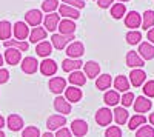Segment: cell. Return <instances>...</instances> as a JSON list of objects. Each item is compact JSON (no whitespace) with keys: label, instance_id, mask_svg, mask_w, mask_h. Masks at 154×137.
I'll use <instances>...</instances> for the list:
<instances>
[{"label":"cell","instance_id":"6da1fadb","mask_svg":"<svg viewBox=\"0 0 154 137\" xmlns=\"http://www.w3.org/2000/svg\"><path fill=\"white\" fill-rule=\"evenodd\" d=\"M43 20V16H42V11L40 9H29L26 11L25 14V23L29 25V26H40V23Z\"/></svg>","mask_w":154,"mask_h":137},{"label":"cell","instance_id":"7a4b0ae2","mask_svg":"<svg viewBox=\"0 0 154 137\" xmlns=\"http://www.w3.org/2000/svg\"><path fill=\"white\" fill-rule=\"evenodd\" d=\"M66 125V117L65 116H60V114H54V116H49L46 120V128L49 131H57L60 128H63Z\"/></svg>","mask_w":154,"mask_h":137},{"label":"cell","instance_id":"3957f363","mask_svg":"<svg viewBox=\"0 0 154 137\" xmlns=\"http://www.w3.org/2000/svg\"><path fill=\"white\" fill-rule=\"evenodd\" d=\"M12 34H14V37H16L17 40L25 42V39L29 37V28H28V25L25 23V22H16L14 26H12Z\"/></svg>","mask_w":154,"mask_h":137},{"label":"cell","instance_id":"277c9868","mask_svg":"<svg viewBox=\"0 0 154 137\" xmlns=\"http://www.w3.org/2000/svg\"><path fill=\"white\" fill-rule=\"evenodd\" d=\"M133 106H134V111H136V113L143 114V113H148V111L151 109L152 102L149 100L148 97L139 96V97H136V99H134V103H133Z\"/></svg>","mask_w":154,"mask_h":137},{"label":"cell","instance_id":"5b68a950","mask_svg":"<svg viewBox=\"0 0 154 137\" xmlns=\"http://www.w3.org/2000/svg\"><path fill=\"white\" fill-rule=\"evenodd\" d=\"M74 40V34L72 35H63V34H53L51 37V45L56 49H63L69 45V42Z\"/></svg>","mask_w":154,"mask_h":137},{"label":"cell","instance_id":"8992f818","mask_svg":"<svg viewBox=\"0 0 154 137\" xmlns=\"http://www.w3.org/2000/svg\"><path fill=\"white\" fill-rule=\"evenodd\" d=\"M68 59H80L85 54V46L82 42H72L66 46Z\"/></svg>","mask_w":154,"mask_h":137},{"label":"cell","instance_id":"52a82bcc","mask_svg":"<svg viewBox=\"0 0 154 137\" xmlns=\"http://www.w3.org/2000/svg\"><path fill=\"white\" fill-rule=\"evenodd\" d=\"M125 25L126 28H131V31H134L136 28H139L142 25V16L137 11H130L125 16Z\"/></svg>","mask_w":154,"mask_h":137},{"label":"cell","instance_id":"ba28073f","mask_svg":"<svg viewBox=\"0 0 154 137\" xmlns=\"http://www.w3.org/2000/svg\"><path fill=\"white\" fill-rule=\"evenodd\" d=\"M96 122L99 123L100 126H108L109 123L112 122V113H111L108 108L97 109V113H96Z\"/></svg>","mask_w":154,"mask_h":137},{"label":"cell","instance_id":"9c48e42d","mask_svg":"<svg viewBox=\"0 0 154 137\" xmlns=\"http://www.w3.org/2000/svg\"><path fill=\"white\" fill-rule=\"evenodd\" d=\"M83 74L86 76V79H94V77H99L100 74V65L94 60H89L86 63H83Z\"/></svg>","mask_w":154,"mask_h":137},{"label":"cell","instance_id":"30bf717a","mask_svg":"<svg viewBox=\"0 0 154 137\" xmlns=\"http://www.w3.org/2000/svg\"><path fill=\"white\" fill-rule=\"evenodd\" d=\"M48 86H49V91L51 93H54V94H60V93H63L66 90V80L63 79V77H53L49 80V83H48Z\"/></svg>","mask_w":154,"mask_h":137},{"label":"cell","instance_id":"8fae6325","mask_svg":"<svg viewBox=\"0 0 154 137\" xmlns=\"http://www.w3.org/2000/svg\"><path fill=\"white\" fill-rule=\"evenodd\" d=\"M71 132L75 137H83L88 132V123L85 120H82V119L72 120V123H71Z\"/></svg>","mask_w":154,"mask_h":137},{"label":"cell","instance_id":"7c38bea8","mask_svg":"<svg viewBox=\"0 0 154 137\" xmlns=\"http://www.w3.org/2000/svg\"><path fill=\"white\" fill-rule=\"evenodd\" d=\"M59 16L60 17H65V19H69V20H74V19H79L80 17V12L79 9H75L72 6H68V5H59Z\"/></svg>","mask_w":154,"mask_h":137},{"label":"cell","instance_id":"4fadbf2b","mask_svg":"<svg viewBox=\"0 0 154 137\" xmlns=\"http://www.w3.org/2000/svg\"><path fill=\"white\" fill-rule=\"evenodd\" d=\"M38 68H40V72L43 76H54L57 72V63L53 59H43V62L38 65Z\"/></svg>","mask_w":154,"mask_h":137},{"label":"cell","instance_id":"5bb4252c","mask_svg":"<svg viewBox=\"0 0 154 137\" xmlns=\"http://www.w3.org/2000/svg\"><path fill=\"white\" fill-rule=\"evenodd\" d=\"M20 66H22V71H23L25 74H34V72H37V69H38V62H37V59H34V57H25V59L22 60Z\"/></svg>","mask_w":154,"mask_h":137},{"label":"cell","instance_id":"9a60e30c","mask_svg":"<svg viewBox=\"0 0 154 137\" xmlns=\"http://www.w3.org/2000/svg\"><path fill=\"white\" fill-rule=\"evenodd\" d=\"M54 108H56L57 113H60V114H69L71 109H72L71 103L66 100L65 97H62V96H57V97H56V100H54Z\"/></svg>","mask_w":154,"mask_h":137},{"label":"cell","instance_id":"2e32d148","mask_svg":"<svg viewBox=\"0 0 154 137\" xmlns=\"http://www.w3.org/2000/svg\"><path fill=\"white\" fill-rule=\"evenodd\" d=\"M82 97H83V93H82V90H79V86L71 85L69 88L65 90V99L69 103H75V102L82 100Z\"/></svg>","mask_w":154,"mask_h":137},{"label":"cell","instance_id":"e0dca14e","mask_svg":"<svg viewBox=\"0 0 154 137\" xmlns=\"http://www.w3.org/2000/svg\"><path fill=\"white\" fill-rule=\"evenodd\" d=\"M3 59L6 60L8 65H19L22 60V53L16 48H6V53H5Z\"/></svg>","mask_w":154,"mask_h":137},{"label":"cell","instance_id":"ac0fdd59","mask_svg":"<svg viewBox=\"0 0 154 137\" xmlns=\"http://www.w3.org/2000/svg\"><path fill=\"white\" fill-rule=\"evenodd\" d=\"M82 60L80 59H65L62 62V69L65 72H74V71H79L82 68Z\"/></svg>","mask_w":154,"mask_h":137},{"label":"cell","instance_id":"d6986e66","mask_svg":"<svg viewBox=\"0 0 154 137\" xmlns=\"http://www.w3.org/2000/svg\"><path fill=\"white\" fill-rule=\"evenodd\" d=\"M126 65L133 69H137V68H142L145 63H143V59L137 54V51H130L126 54Z\"/></svg>","mask_w":154,"mask_h":137},{"label":"cell","instance_id":"ffe728a7","mask_svg":"<svg viewBox=\"0 0 154 137\" xmlns=\"http://www.w3.org/2000/svg\"><path fill=\"white\" fill-rule=\"evenodd\" d=\"M137 54L142 57L143 60H151L154 59V45L148 43V42H143V43H139V51Z\"/></svg>","mask_w":154,"mask_h":137},{"label":"cell","instance_id":"44dd1931","mask_svg":"<svg viewBox=\"0 0 154 137\" xmlns=\"http://www.w3.org/2000/svg\"><path fill=\"white\" fill-rule=\"evenodd\" d=\"M59 23H60V16L57 12H51V14L45 16V28L46 31L54 32L59 28Z\"/></svg>","mask_w":154,"mask_h":137},{"label":"cell","instance_id":"7402d4cb","mask_svg":"<svg viewBox=\"0 0 154 137\" xmlns=\"http://www.w3.org/2000/svg\"><path fill=\"white\" fill-rule=\"evenodd\" d=\"M145 79H146V74H145L143 69H140V68H137V69H131L130 80H131V85H133V86L139 88L140 85H143Z\"/></svg>","mask_w":154,"mask_h":137},{"label":"cell","instance_id":"603a6c76","mask_svg":"<svg viewBox=\"0 0 154 137\" xmlns=\"http://www.w3.org/2000/svg\"><path fill=\"white\" fill-rule=\"evenodd\" d=\"M59 34H63V35H72L74 31H75V23L69 19H63L60 20L59 23Z\"/></svg>","mask_w":154,"mask_h":137},{"label":"cell","instance_id":"cb8c5ba5","mask_svg":"<svg viewBox=\"0 0 154 137\" xmlns=\"http://www.w3.org/2000/svg\"><path fill=\"white\" fill-rule=\"evenodd\" d=\"M46 35H48V31L42 26H35L32 28V31L29 32V42L32 43H40L46 39Z\"/></svg>","mask_w":154,"mask_h":137},{"label":"cell","instance_id":"d4e9b609","mask_svg":"<svg viewBox=\"0 0 154 137\" xmlns=\"http://www.w3.org/2000/svg\"><path fill=\"white\" fill-rule=\"evenodd\" d=\"M112 119L116 120V123L119 125H125L128 122V111L123 106H116L114 108V113H112Z\"/></svg>","mask_w":154,"mask_h":137},{"label":"cell","instance_id":"484cf974","mask_svg":"<svg viewBox=\"0 0 154 137\" xmlns=\"http://www.w3.org/2000/svg\"><path fill=\"white\" fill-rule=\"evenodd\" d=\"M6 123H8V128L11 131H20L23 128V119L19 114H9Z\"/></svg>","mask_w":154,"mask_h":137},{"label":"cell","instance_id":"4316f807","mask_svg":"<svg viewBox=\"0 0 154 137\" xmlns=\"http://www.w3.org/2000/svg\"><path fill=\"white\" fill-rule=\"evenodd\" d=\"M112 85H114V88H116L117 93H128V90H130V80H128V77H125V76L116 77Z\"/></svg>","mask_w":154,"mask_h":137},{"label":"cell","instance_id":"83f0119b","mask_svg":"<svg viewBox=\"0 0 154 137\" xmlns=\"http://www.w3.org/2000/svg\"><path fill=\"white\" fill-rule=\"evenodd\" d=\"M51 51H53V45H51V42H46V40L37 43V46H35L37 56H40L43 59H48V56L51 54Z\"/></svg>","mask_w":154,"mask_h":137},{"label":"cell","instance_id":"f1b7e54d","mask_svg":"<svg viewBox=\"0 0 154 137\" xmlns=\"http://www.w3.org/2000/svg\"><path fill=\"white\" fill-rule=\"evenodd\" d=\"M111 85H112V80H111L109 74H102V76H99L96 79V86H97V90H100V91H106Z\"/></svg>","mask_w":154,"mask_h":137},{"label":"cell","instance_id":"f546056e","mask_svg":"<svg viewBox=\"0 0 154 137\" xmlns=\"http://www.w3.org/2000/svg\"><path fill=\"white\" fill-rule=\"evenodd\" d=\"M69 83L72 86H83L86 83V76L82 71H74L69 74Z\"/></svg>","mask_w":154,"mask_h":137},{"label":"cell","instance_id":"4dcf8cb0","mask_svg":"<svg viewBox=\"0 0 154 137\" xmlns=\"http://www.w3.org/2000/svg\"><path fill=\"white\" fill-rule=\"evenodd\" d=\"M12 35V25L8 20L0 22V39L2 40H9V37Z\"/></svg>","mask_w":154,"mask_h":137},{"label":"cell","instance_id":"1f68e13d","mask_svg":"<svg viewBox=\"0 0 154 137\" xmlns=\"http://www.w3.org/2000/svg\"><path fill=\"white\" fill-rule=\"evenodd\" d=\"M103 100H105V103L108 106H116V105L120 102V96H119V93L116 91V90H109V91L105 93Z\"/></svg>","mask_w":154,"mask_h":137},{"label":"cell","instance_id":"d6a6232c","mask_svg":"<svg viewBox=\"0 0 154 137\" xmlns=\"http://www.w3.org/2000/svg\"><path fill=\"white\" fill-rule=\"evenodd\" d=\"M145 123H146V117L145 116L136 114V116H133L130 120H128V128H130V129H137L139 126L145 125Z\"/></svg>","mask_w":154,"mask_h":137},{"label":"cell","instance_id":"836d02e7","mask_svg":"<svg viewBox=\"0 0 154 137\" xmlns=\"http://www.w3.org/2000/svg\"><path fill=\"white\" fill-rule=\"evenodd\" d=\"M3 46L5 48H16L19 51H28L29 43L28 42H20V40H6V42H3Z\"/></svg>","mask_w":154,"mask_h":137},{"label":"cell","instance_id":"e575fe53","mask_svg":"<svg viewBox=\"0 0 154 137\" xmlns=\"http://www.w3.org/2000/svg\"><path fill=\"white\" fill-rule=\"evenodd\" d=\"M154 25V11L148 9L143 12V17H142V28L143 29H151Z\"/></svg>","mask_w":154,"mask_h":137},{"label":"cell","instance_id":"d590c367","mask_svg":"<svg viewBox=\"0 0 154 137\" xmlns=\"http://www.w3.org/2000/svg\"><path fill=\"white\" fill-rule=\"evenodd\" d=\"M125 39H126V42L130 43V45H139L140 40H142V32L137 31V29H134V31H128Z\"/></svg>","mask_w":154,"mask_h":137},{"label":"cell","instance_id":"8d00e7d4","mask_svg":"<svg viewBox=\"0 0 154 137\" xmlns=\"http://www.w3.org/2000/svg\"><path fill=\"white\" fill-rule=\"evenodd\" d=\"M125 12H126V8L123 3H114L111 6V16L114 19H122L125 16Z\"/></svg>","mask_w":154,"mask_h":137},{"label":"cell","instance_id":"74e56055","mask_svg":"<svg viewBox=\"0 0 154 137\" xmlns=\"http://www.w3.org/2000/svg\"><path fill=\"white\" fill-rule=\"evenodd\" d=\"M136 137H154V128L148 125H142L136 131Z\"/></svg>","mask_w":154,"mask_h":137},{"label":"cell","instance_id":"f35d334b","mask_svg":"<svg viewBox=\"0 0 154 137\" xmlns=\"http://www.w3.org/2000/svg\"><path fill=\"white\" fill-rule=\"evenodd\" d=\"M59 6V2L57 0H43L42 3V11L48 12V14H51V12H54Z\"/></svg>","mask_w":154,"mask_h":137},{"label":"cell","instance_id":"ab89813d","mask_svg":"<svg viewBox=\"0 0 154 137\" xmlns=\"http://www.w3.org/2000/svg\"><path fill=\"white\" fill-rule=\"evenodd\" d=\"M134 94L131 91H128V93H123V96L120 97V103L123 105V108L126 106H131V103H134Z\"/></svg>","mask_w":154,"mask_h":137},{"label":"cell","instance_id":"60d3db41","mask_svg":"<svg viewBox=\"0 0 154 137\" xmlns=\"http://www.w3.org/2000/svg\"><path fill=\"white\" fill-rule=\"evenodd\" d=\"M22 137H40V131L37 126H26L22 132Z\"/></svg>","mask_w":154,"mask_h":137},{"label":"cell","instance_id":"b9f144b4","mask_svg":"<svg viewBox=\"0 0 154 137\" xmlns=\"http://www.w3.org/2000/svg\"><path fill=\"white\" fill-rule=\"evenodd\" d=\"M105 137H122V129H120V126H109V128H106Z\"/></svg>","mask_w":154,"mask_h":137},{"label":"cell","instance_id":"7bdbcfd3","mask_svg":"<svg viewBox=\"0 0 154 137\" xmlns=\"http://www.w3.org/2000/svg\"><path fill=\"white\" fill-rule=\"evenodd\" d=\"M65 5H68V6H72V8H75V9H82V8H85V0H62Z\"/></svg>","mask_w":154,"mask_h":137},{"label":"cell","instance_id":"ee69618b","mask_svg":"<svg viewBox=\"0 0 154 137\" xmlns=\"http://www.w3.org/2000/svg\"><path fill=\"white\" fill-rule=\"evenodd\" d=\"M143 93L146 97H154V80H148L143 85Z\"/></svg>","mask_w":154,"mask_h":137},{"label":"cell","instance_id":"f6af8a7d","mask_svg":"<svg viewBox=\"0 0 154 137\" xmlns=\"http://www.w3.org/2000/svg\"><path fill=\"white\" fill-rule=\"evenodd\" d=\"M54 137H72V132H71V129L69 128H60V129H57V132H56V135Z\"/></svg>","mask_w":154,"mask_h":137},{"label":"cell","instance_id":"bcb514c9","mask_svg":"<svg viewBox=\"0 0 154 137\" xmlns=\"http://www.w3.org/2000/svg\"><path fill=\"white\" fill-rule=\"evenodd\" d=\"M8 80H9V72H8V69L0 68V85H2V83H6Z\"/></svg>","mask_w":154,"mask_h":137},{"label":"cell","instance_id":"7dc6e473","mask_svg":"<svg viewBox=\"0 0 154 137\" xmlns=\"http://www.w3.org/2000/svg\"><path fill=\"white\" fill-rule=\"evenodd\" d=\"M114 2V0H97V5L100 6V8H108V6H111V3Z\"/></svg>","mask_w":154,"mask_h":137},{"label":"cell","instance_id":"c3c4849f","mask_svg":"<svg viewBox=\"0 0 154 137\" xmlns=\"http://www.w3.org/2000/svg\"><path fill=\"white\" fill-rule=\"evenodd\" d=\"M146 39L149 40V43H151V45H154V28L148 29V34H146Z\"/></svg>","mask_w":154,"mask_h":137},{"label":"cell","instance_id":"681fc988","mask_svg":"<svg viewBox=\"0 0 154 137\" xmlns=\"http://www.w3.org/2000/svg\"><path fill=\"white\" fill-rule=\"evenodd\" d=\"M5 123H6V120H5V117H3V116H0V129H2V128L5 126Z\"/></svg>","mask_w":154,"mask_h":137},{"label":"cell","instance_id":"f907efd6","mask_svg":"<svg viewBox=\"0 0 154 137\" xmlns=\"http://www.w3.org/2000/svg\"><path fill=\"white\" fill-rule=\"evenodd\" d=\"M149 122H151V126L154 128V113H152V114H149Z\"/></svg>","mask_w":154,"mask_h":137},{"label":"cell","instance_id":"816d5d0a","mask_svg":"<svg viewBox=\"0 0 154 137\" xmlns=\"http://www.w3.org/2000/svg\"><path fill=\"white\" fill-rule=\"evenodd\" d=\"M42 137H54L53 134H51V132H43V135Z\"/></svg>","mask_w":154,"mask_h":137},{"label":"cell","instance_id":"f5cc1de1","mask_svg":"<svg viewBox=\"0 0 154 137\" xmlns=\"http://www.w3.org/2000/svg\"><path fill=\"white\" fill-rule=\"evenodd\" d=\"M2 65H3V56L0 54V68H2Z\"/></svg>","mask_w":154,"mask_h":137},{"label":"cell","instance_id":"db71d44e","mask_svg":"<svg viewBox=\"0 0 154 137\" xmlns=\"http://www.w3.org/2000/svg\"><path fill=\"white\" fill-rule=\"evenodd\" d=\"M0 137H5V132H3L2 129H0Z\"/></svg>","mask_w":154,"mask_h":137},{"label":"cell","instance_id":"11a10c76","mask_svg":"<svg viewBox=\"0 0 154 137\" xmlns=\"http://www.w3.org/2000/svg\"><path fill=\"white\" fill-rule=\"evenodd\" d=\"M119 2H122V3H123V2H130V0H119Z\"/></svg>","mask_w":154,"mask_h":137}]
</instances>
